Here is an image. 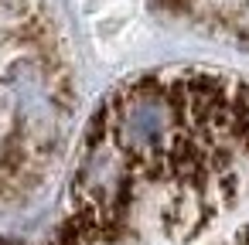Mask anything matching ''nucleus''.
I'll return each instance as SVG.
<instances>
[{
	"instance_id": "nucleus-3",
	"label": "nucleus",
	"mask_w": 249,
	"mask_h": 245,
	"mask_svg": "<svg viewBox=\"0 0 249 245\" xmlns=\"http://www.w3.org/2000/svg\"><path fill=\"white\" fill-rule=\"evenodd\" d=\"M0 245H28V242H18V238H7V235H0Z\"/></svg>"
},
{
	"instance_id": "nucleus-2",
	"label": "nucleus",
	"mask_w": 249,
	"mask_h": 245,
	"mask_svg": "<svg viewBox=\"0 0 249 245\" xmlns=\"http://www.w3.org/2000/svg\"><path fill=\"white\" fill-rule=\"evenodd\" d=\"M178 21L249 51V0H160Z\"/></svg>"
},
{
	"instance_id": "nucleus-1",
	"label": "nucleus",
	"mask_w": 249,
	"mask_h": 245,
	"mask_svg": "<svg viewBox=\"0 0 249 245\" xmlns=\"http://www.w3.org/2000/svg\"><path fill=\"white\" fill-rule=\"evenodd\" d=\"M45 245H249V79L164 68L109 92Z\"/></svg>"
}]
</instances>
